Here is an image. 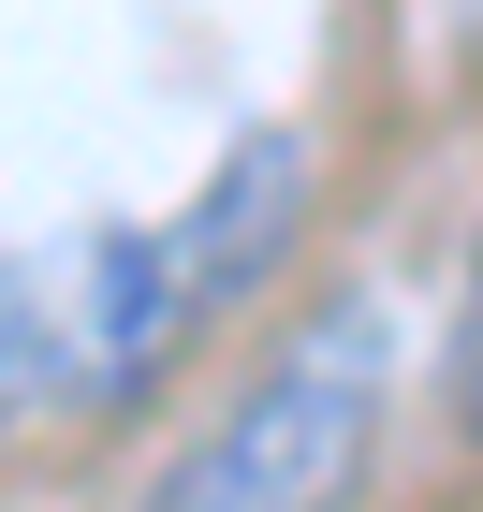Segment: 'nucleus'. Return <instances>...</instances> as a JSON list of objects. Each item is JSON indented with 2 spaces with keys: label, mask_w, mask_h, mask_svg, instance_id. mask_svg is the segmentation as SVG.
<instances>
[{
  "label": "nucleus",
  "mask_w": 483,
  "mask_h": 512,
  "mask_svg": "<svg viewBox=\"0 0 483 512\" xmlns=\"http://www.w3.org/2000/svg\"><path fill=\"white\" fill-rule=\"evenodd\" d=\"M308 220V147L249 132L176 220L147 235H88V249H0V439L132 395L205 308H235L249 278L293 249Z\"/></svg>",
  "instance_id": "nucleus-1"
},
{
  "label": "nucleus",
  "mask_w": 483,
  "mask_h": 512,
  "mask_svg": "<svg viewBox=\"0 0 483 512\" xmlns=\"http://www.w3.org/2000/svg\"><path fill=\"white\" fill-rule=\"evenodd\" d=\"M381 366H396L381 293H322L264 352V381L161 469V498L176 512H308V498H337L366 469V439H381Z\"/></svg>",
  "instance_id": "nucleus-2"
},
{
  "label": "nucleus",
  "mask_w": 483,
  "mask_h": 512,
  "mask_svg": "<svg viewBox=\"0 0 483 512\" xmlns=\"http://www.w3.org/2000/svg\"><path fill=\"white\" fill-rule=\"evenodd\" d=\"M454 410H469V439H483V278H469V337H454Z\"/></svg>",
  "instance_id": "nucleus-3"
}]
</instances>
